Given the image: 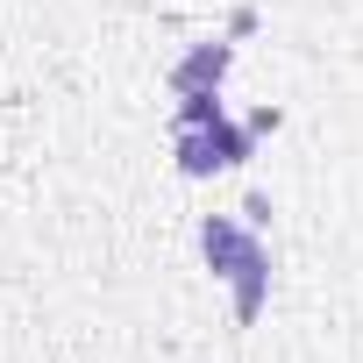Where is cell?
Segmentation results:
<instances>
[{
	"mask_svg": "<svg viewBox=\"0 0 363 363\" xmlns=\"http://www.w3.org/2000/svg\"><path fill=\"white\" fill-rule=\"evenodd\" d=\"M242 157H250V128H228L221 114L200 121V128H178V164H186L193 178H207L221 164H242Z\"/></svg>",
	"mask_w": 363,
	"mask_h": 363,
	"instance_id": "obj_1",
	"label": "cell"
},
{
	"mask_svg": "<svg viewBox=\"0 0 363 363\" xmlns=\"http://www.w3.org/2000/svg\"><path fill=\"white\" fill-rule=\"evenodd\" d=\"M200 250H207L214 278H242V271L264 264V242H257L250 228H235V221H207V228H200Z\"/></svg>",
	"mask_w": 363,
	"mask_h": 363,
	"instance_id": "obj_2",
	"label": "cell"
},
{
	"mask_svg": "<svg viewBox=\"0 0 363 363\" xmlns=\"http://www.w3.org/2000/svg\"><path fill=\"white\" fill-rule=\"evenodd\" d=\"M221 72H228V50H221V43H200L186 65L171 72V93H214V86H221Z\"/></svg>",
	"mask_w": 363,
	"mask_h": 363,
	"instance_id": "obj_3",
	"label": "cell"
},
{
	"mask_svg": "<svg viewBox=\"0 0 363 363\" xmlns=\"http://www.w3.org/2000/svg\"><path fill=\"white\" fill-rule=\"evenodd\" d=\"M264 278H271V264H257V271L235 278V313H242V320H257V306H264Z\"/></svg>",
	"mask_w": 363,
	"mask_h": 363,
	"instance_id": "obj_4",
	"label": "cell"
}]
</instances>
